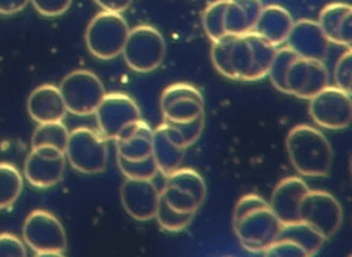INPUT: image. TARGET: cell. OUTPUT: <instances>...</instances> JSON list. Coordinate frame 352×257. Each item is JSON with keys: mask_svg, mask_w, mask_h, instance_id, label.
Instances as JSON below:
<instances>
[{"mask_svg": "<svg viewBox=\"0 0 352 257\" xmlns=\"http://www.w3.org/2000/svg\"><path fill=\"white\" fill-rule=\"evenodd\" d=\"M129 26L120 12L100 11L85 29L88 51L98 59L110 60L121 55Z\"/></svg>", "mask_w": 352, "mask_h": 257, "instance_id": "obj_6", "label": "cell"}, {"mask_svg": "<svg viewBox=\"0 0 352 257\" xmlns=\"http://www.w3.org/2000/svg\"><path fill=\"white\" fill-rule=\"evenodd\" d=\"M164 122L186 124L204 115V96L198 88L187 82L166 87L160 98Z\"/></svg>", "mask_w": 352, "mask_h": 257, "instance_id": "obj_14", "label": "cell"}, {"mask_svg": "<svg viewBox=\"0 0 352 257\" xmlns=\"http://www.w3.org/2000/svg\"><path fill=\"white\" fill-rule=\"evenodd\" d=\"M65 153L52 146L32 147L23 164V176L36 188L45 190L56 186L65 175Z\"/></svg>", "mask_w": 352, "mask_h": 257, "instance_id": "obj_15", "label": "cell"}, {"mask_svg": "<svg viewBox=\"0 0 352 257\" xmlns=\"http://www.w3.org/2000/svg\"><path fill=\"white\" fill-rule=\"evenodd\" d=\"M166 54V43L161 32L147 23L129 27L122 58L136 73H150L161 66Z\"/></svg>", "mask_w": 352, "mask_h": 257, "instance_id": "obj_5", "label": "cell"}, {"mask_svg": "<svg viewBox=\"0 0 352 257\" xmlns=\"http://www.w3.org/2000/svg\"><path fill=\"white\" fill-rule=\"evenodd\" d=\"M114 142L117 157L126 161H140L151 157L153 129L143 118H140L125 128Z\"/></svg>", "mask_w": 352, "mask_h": 257, "instance_id": "obj_22", "label": "cell"}, {"mask_svg": "<svg viewBox=\"0 0 352 257\" xmlns=\"http://www.w3.org/2000/svg\"><path fill=\"white\" fill-rule=\"evenodd\" d=\"M286 45L300 56L324 60L330 43L316 21L298 19L293 22L286 38Z\"/></svg>", "mask_w": 352, "mask_h": 257, "instance_id": "obj_18", "label": "cell"}, {"mask_svg": "<svg viewBox=\"0 0 352 257\" xmlns=\"http://www.w3.org/2000/svg\"><path fill=\"white\" fill-rule=\"evenodd\" d=\"M73 0H30L34 10L43 16H59L63 15L72 5Z\"/></svg>", "mask_w": 352, "mask_h": 257, "instance_id": "obj_34", "label": "cell"}, {"mask_svg": "<svg viewBox=\"0 0 352 257\" xmlns=\"http://www.w3.org/2000/svg\"><path fill=\"white\" fill-rule=\"evenodd\" d=\"M286 153L302 177H326L331 172V144L324 133L312 125L298 124L289 131Z\"/></svg>", "mask_w": 352, "mask_h": 257, "instance_id": "obj_4", "label": "cell"}, {"mask_svg": "<svg viewBox=\"0 0 352 257\" xmlns=\"http://www.w3.org/2000/svg\"><path fill=\"white\" fill-rule=\"evenodd\" d=\"M276 238L287 239L296 243L305 252L307 257L315 256L322 249L326 241L315 228H312L302 220L282 224Z\"/></svg>", "mask_w": 352, "mask_h": 257, "instance_id": "obj_25", "label": "cell"}, {"mask_svg": "<svg viewBox=\"0 0 352 257\" xmlns=\"http://www.w3.org/2000/svg\"><path fill=\"white\" fill-rule=\"evenodd\" d=\"M231 224L241 246L250 253H263L276 239L282 225L268 202L257 194L238 199Z\"/></svg>", "mask_w": 352, "mask_h": 257, "instance_id": "obj_3", "label": "cell"}, {"mask_svg": "<svg viewBox=\"0 0 352 257\" xmlns=\"http://www.w3.org/2000/svg\"><path fill=\"white\" fill-rule=\"evenodd\" d=\"M26 109L37 124L63 121L67 114L60 91L54 84H43L34 88L26 100Z\"/></svg>", "mask_w": 352, "mask_h": 257, "instance_id": "obj_20", "label": "cell"}, {"mask_svg": "<svg viewBox=\"0 0 352 257\" xmlns=\"http://www.w3.org/2000/svg\"><path fill=\"white\" fill-rule=\"evenodd\" d=\"M226 5L227 0H214L209 3L202 12V26L206 36L212 41H216L227 34L224 27Z\"/></svg>", "mask_w": 352, "mask_h": 257, "instance_id": "obj_28", "label": "cell"}, {"mask_svg": "<svg viewBox=\"0 0 352 257\" xmlns=\"http://www.w3.org/2000/svg\"><path fill=\"white\" fill-rule=\"evenodd\" d=\"M124 210L138 221L153 220L160 201V190L153 179L125 177L120 188Z\"/></svg>", "mask_w": 352, "mask_h": 257, "instance_id": "obj_16", "label": "cell"}, {"mask_svg": "<svg viewBox=\"0 0 352 257\" xmlns=\"http://www.w3.org/2000/svg\"><path fill=\"white\" fill-rule=\"evenodd\" d=\"M26 245L16 235L10 232L0 234V257H25Z\"/></svg>", "mask_w": 352, "mask_h": 257, "instance_id": "obj_33", "label": "cell"}, {"mask_svg": "<svg viewBox=\"0 0 352 257\" xmlns=\"http://www.w3.org/2000/svg\"><path fill=\"white\" fill-rule=\"evenodd\" d=\"M107 139L98 131L88 126H78L69 132L65 157L80 173L96 175L106 169L109 148Z\"/></svg>", "mask_w": 352, "mask_h": 257, "instance_id": "obj_7", "label": "cell"}, {"mask_svg": "<svg viewBox=\"0 0 352 257\" xmlns=\"http://www.w3.org/2000/svg\"><path fill=\"white\" fill-rule=\"evenodd\" d=\"M25 245L37 256H62L67 249V236L60 220L44 209L32 210L22 227Z\"/></svg>", "mask_w": 352, "mask_h": 257, "instance_id": "obj_8", "label": "cell"}, {"mask_svg": "<svg viewBox=\"0 0 352 257\" xmlns=\"http://www.w3.org/2000/svg\"><path fill=\"white\" fill-rule=\"evenodd\" d=\"M165 177L160 197L173 210L195 214L206 198V183L204 177L191 168L180 166Z\"/></svg>", "mask_w": 352, "mask_h": 257, "instance_id": "obj_9", "label": "cell"}, {"mask_svg": "<svg viewBox=\"0 0 352 257\" xmlns=\"http://www.w3.org/2000/svg\"><path fill=\"white\" fill-rule=\"evenodd\" d=\"M30 0H0V14L12 15L22 11Z\"/></svg>", "mask_w": 352, "mask_h": 257, "instance_id": "obj_36", "label": "cell"}, {"mask_svg": "<svg viewBox=\"0 0 352 257\" xmlns=\"http://www.w3.org/2000/svg\"><path fill=\"white\" fill-rule=\"evenodd\" d=\"M293 22L292 14L285 7L268 4L263 5L253 30L278 48L286 43Z\"/></svg>", "mask_w": 352, "mask_h": 257, "instance_id": "obj_23", "label": "cell"}, {"mask_svg": "<svg viewBox=\"0 0 352 257\" xmlns=\"http://www.w3.org/2000/svg\"><path fill=\"white\" fill-rule=\"evenodd\" d=\"M308 100L309 115L320 128L340 131L349 126L352 120V100L349 92L329 84Z\"/></svg>", "mask_w": 352, "mask_h": 257, "instance_id": "obj_11", "label": "cell"}, {"mask_svg": "<svg viewBox=\"0 0 352 257\" xmlns=\"http://www.w3.org/2000/svg\"><path fill=\"white\" fill-rule=\"evenodd\" d=\"M276 47L254 30L226 34L212 41L210 60L224 77L238 81H258L267 77Z\"/></svg>", "mask_w": 352, "mask_h": 257, "instance_id": "obj_1", "label": "cell"}, {"mask_svg": "<svg viewBox=\"0 0 352 257\" xmlns=\"http://www.w3.org/2000/svg\"><path fill=\"white\" fill-rule=\"evenodd\" d=\"M117 164L121 173L125 177H131V179H154V176L158 173V169L153 157H148L140 161H126L117 157Z\"/></svg>", "mask_w": 352, "mask_h": 257, "instance_id": "obj_30", "label": "cell"}, {"mask_svg": "<svg viewBox=\"0 0 352 257\" xmlns=\"http://www.w3.org/2000/svg\"><path fill=\"white\" fill-rule=\"evenodd\" d=\"M69 129L63 121H51L37 124L32 135V147L52 146L65 153L69 139Z\"/></svg>", "mask_w": 352, "mask_h": 257, "instance_id": "obj_27", "label": "cell"}, {"mask_svg": "<svg viewBox=\"0 0 352 257\" xmlns=\"http://www.w3.org/2000/svg\"><path fill=\"white\" fill-rule=\"evenodd\" d=\"M267 76L278 91L307 100L329 85L330 78L323 60L300 56L287 45L276 48Z\"/></svg>", "mask_w": 352, "mask_h": 257, "instance_id": "obj_2", "label": "cell"}, {"mask_svg": "<svg viewBox=\"0 0 352 257\" xmlns=\"http://www.w3.org/2000/svg\"><path fill=\"white\" fill-rule=\"evenodd\" d=\"M186 151L187 148L179 143L172 126L168 122L160 124L153 131L151 157L158 172L164 176L169 175L182 165Z\"/></svg>", "mask_w": 352, "mask_h": 257, "instance_id": "obj_21", "label": "cell"}, {"mask_svg": "<svg viewBox=\"0 0 352 257\" xmlns=\"http://www.w3.org/2000/svg\"><path fill=\"white\" fill-rule=\"evenodd\" d=\"M179 140V143L184 147L188 148L191 147L202 135L204 126H205V114L198 117L197 120L186 124H169Z\"/></svg>", "mask_w": 352, "mask_h": 257, "instance_id": "obj_31", "label": "cell"}, {"mask_svg": "<svg viewBox=\"0 0 352 257\" xmlns=\"http://www.w3.org/2000/svg\"><path fill=\"white\" fill-rule=\"evenodd\" d=\"M23 188V177L15 165L0 162V210L14 205Z\"/></svg>", "mask_w": 352, "mask_h": 257, "instance_id": "obj_26", "label": "cell"}, {"mask_svg": "<svg viewBox=\"0 0 352 257\" xmlns=\"http://www.w3.org/2000/svg\"><path fill=\"white\" fill-rule=\"evenodd\" d=\"M261 0H227L224 27L227 34H242L253 30L263 8Z\"/></svg>", "mask_w": 352, "mask_h": 257, "instance_id": "obj_24", "label": "cell"}, {"mask_svg": "<svg viewBox=\"0 0 352 257\" xmlns=\"http://www.w3.org/2000/svg\"><path fill=\"white\" fill-rule=\"evenodd\" d=\"M58 88L67 113L74 115L94 114L106 93L102 80L87 69H77L67 73Z\"/></svg>", "mask_w": 352, "mask_h": 257, "instance_id": "obj_10", "label": "cell"}, {"mask_svg": "<svg viewBox=\"0 0 352 257\" xmlns=\"http://www.w3.org/2000/svg\"><path fill=\"white\" fill-rule=\"evenodd\" d=\"M308 190L301 176H287L278 181L268 205L282 224L300 220V205Z\"/></svg>", "mask_w": 352, "mask_h": 257, "instance_id": "obj_17", "label": "cell"}, {"mask_svg": "<svg viewBox=\"0 0 352 257\" xmlns=\"http://www.w3.org/2000/svg\"><path fill=\"white\" fill-rule=\"evenodd\" d=\"M195 214H190V213H180L173 210L172 208H169L166 205V202L160 197L158 201V206H157V212L154 219L157 220L158 225L168 232H180L183 230H186Z\"/></svg>", "mask_w": 352, "mask_h": 257, "instance_id": "obj_29", "label": "cell"}, {"mask_svg": "<svg viewBox=\"0 0 352 257\" xmlns=\"http://www.w3.org/2000/svg\"><path fill=\"white\" fill-rule=\"evenodd\" d=\"M300 220L315 228L324 239H330L342 224L341 203L329 191L309 188L300 205Z\"/></svg>", "mask_w": 352, "mask_h": 257, "instance_id": "obj_12", "label": "cell"}, {"mask_svg": "<svg viewBox=\"0 0 352 257\" xmlns=\"http://www.w3.org/2000/svg\"><path fill=\"white\" fill-rule=\"evenodd\" d=\"M103 11H113L122 14L126 11L133 0H94Z\"/></svg>", "mask_w": 352, "mask_h": 257, "instance_id": "obj_35", "label": "cell"}, {"mask_svg": "<svg viewBox=\"0 0 352 257\" xmlns=\"http://www.w3.org/2000/svg\"><path fill=\"white\" fill-rule=\"evenodd\" d=\"M98 131L114 140L125 128L142 118L136 102L124 92H106L95 110Z\"/></svg>", "mask_w": 352, "mask_h": 257, "instance_id": "obj_13", "label": "cell"}, {"mask_svg": "<svg viewBox=\"0 0 352 257\" xmlns=\"http://www.w3.org/2000/svg\"><path fill=\"white\" fill-rule=\"evenodd\" d=\"M323 34L329 43L351 47L352 43V7L348 3H329L326 4L318 18Z\"/></svg>", "mask_w": 352, "mask_h": 257, "instance_id": "obj_19", "label": "cell"}, {"mask_svg": "<svg viewBox=\"0 0 352 257\" xmlns=\"http://www.w3.org/2000/svg\"><path fill=\"white\" fill-rule=\"evenodd\" d=\"M334 85L351 93L352 84V52L351 47L345 48V51L338 56L334 70H333Z\"/></svg>", "mask_w": 352, "mask_h": 257, "instance_id": "obj_32", "label": "cell"}]
</instances>
